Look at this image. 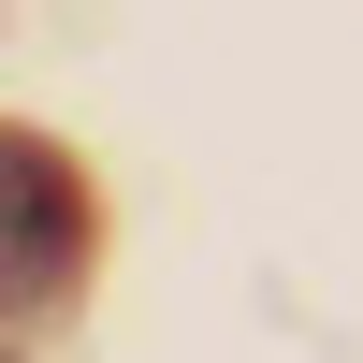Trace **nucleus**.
Listing matches in <instances>:
<instances>
[{"instance_id": "1", "label": "nucleus", "mask_w": 363, "mask_h": 363, "mask_svg": "<svg viewBox=\"0 0 363 363\" xmlns=\"http://www.w3.org/2000/svg\"><path fill=\"white\" fill-rule=\"evenodd\" d=\"M73 247H87V218H73V174H58V145H0V291L15 306H58L73 291Z\"/></svg>"}]
</instances>
